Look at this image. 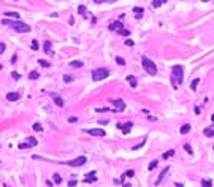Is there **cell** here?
Masks as SVG:
<instances>
[{
  "label": "cell",
  "instance_id": "1",
  "mask_svg": "<svg viewBox=\"0 0 214 187\" xmlns=\"http://www.w3.org/2000/svg\"><path fill=\"white\" fill-rule=\"evenodd\" d=\"M182 81H184V68L181 65H175L171 70V84L175 89H178V86L182 84Z\"/></svg>",
  "mask_w": 214,
  "mask_h": 187
},
{
  "label": "cell",
  "instance_id": "2",
  "mask_svg": "<svg viewBox=\"0 0 214 187\" xmlns=\"http://www.w3.org/2000/svg\"><path fill=\"white\" fill-rule=\"evenodd\" d=\"M3 26H10V27H13L16 32H19V33H27V32H30V26L29 24H24L21 22L19 19H16V21H10V19H3Z\"/></svg>",
  "mask_w": 214,
  "mask_h": 187
},
{
  "label": "cell",
  "instance_id": "3",
  "mask_svg": "<svg viewBox=\"0 0 214 187\" xmlns=\"http://www.w3.org/2000/svg\"><path fill=\"white\" fill-rule=\"evenodd\" d=\"M141 64H143V68H144L149 75H157V67H156V64L152 62V60L149 59V57H146V56H143V59H141Z\"/></svg>",
  "mask_w": 214,
  "mask_h": 187
},
{
  "label": "cell",
  "instance_id": "4",
  "mask_svg": "<svg viewBox=\"0 0 214 187\" xmlns=\"http://www.w3.org/2000/svg\"><path fill=\"white\" fill-rule=\"evenodd\" d=\"M108 75H110L108 68H95L92 71V79L94 81H102L105 78H108Z\"/></svg>",
  "mask_w": 214,
  "mask_h": 187
},
{
  "label": "cell",
  "instance_id": "5",
  "mask_svg": "<svg viewBox=\"0 0 214 187\" xmlns=\"http://www.w3.org/2000/svg\"><path fill=\"white\" fill-rule=\"evenodd\" d=\"M86 163V157L84 155H79L73 160H67V162H62V165H68V167H82Z\"/></svg>",
  "mask_w": 214,
  "mask_h": 187
},
{
  "label": "cell",
  "instance_id": "6",
  "mask_svg": "<svg viewBox=\"0 0 214 187\" xmlns=\"http://www.w3.org/2000/svg\"><path fill=\"white\" fill-rule=\"evenodd\" d=\"M37 144H38L37 138L30 136V138H27V140H26V143H21L19 148H21V149H24V148H33V146H37Z\"/></svg>",
  "mask_w": 214,
  "mask_h": 187
},
{
  "label": "cell",
  "instance_id": "7",
  "mask_svg": "<svg viewBox=\"0 0 214 187\" xmlns=\"http://www.w3.org/2000/svg\"><path fill=\"white\" fill-rule=\"evenodd\" d=\"M86 132L89 135H92V136H105L106 135V132L102 130V129H87Z\"/></svg>",
  "mask_w": 214,
  "mask_h": 187
},
{
  "label": "cell",
  "instance_id": "8",
  "mask_svg": "<svg viewBox=\"0 0 214 187\" xmlns=\"http://www.w3.org/2000/svg\"><path fill=\"white\" fill-rule=\"evenodd\" d=\"M51 97H52V100H54V103L57 105V106H63L65 103H63V98L60 97V95H59V94H56V92H51Z\"/></svg>",
  "mask_w": 214,
  "mask_h": 187
},
{
  "label": "cell",
  "instance_id": "9",
  "mask_svg": "<svg viewBox=\"0 0 214 187\" xmlns=\"http://www.w3.org/2000/svg\"><path fill=\"white\" fill-rule=\"evenodd\" d=\"M132 127H133V124H132V122H125V124H119V125H117V129H121V130L124 132V133H129Z\"/></svg>",
  "mask_w": 214,
  "mask_h": 187
},
{
  "label": "cell",
  "instance_id": "10",
  "mask_svg": "<svg viewBox=\"0 0 214 187\" xmlns=\"http://www.w3.org/2000/svg\"><path fill=\"white\" fill-rule=\"evenodd\" d=\"M95 181H97V178H95V171H91V173H87V174H86L84 182H87V184H92V182H95Z\"/></svg>",
  "mask_w": 214,
  "mask_h": 187
},
{
  "label": "cell",
  "instance_id": "11",
  "mask_svg": "<svg viewBox=\"0 0 214 187\" xmlns=\"http://www.w3.org/2000/svg\"><path fill=\"white\" fill-rule=\"evenodd\" d=\"M124 26H122V22L121 21H116V22H113V24H110V30H114V32H119Z\"/></svg>",
  "mask_w": 214,
  "mask_h": 187
},
{
  "label": "cell",
  "instance_id": "12",
  "mask_svg": "<svg viewBox=\"0 0 214 187\" xmlns=\"http://www.w3.org/2000/svg\"><path fill=\"white\" fill-rule=\"evenodd\" d=\"M19 97H21V95L17 92H8L7 94V100L8 101H16V100H19Z\"/></svg>",
  "mask_w": 214,
  "mask_h": 187
},
{
  "label": "cell",
  "instance_id": "13",
  "mask_svg": "<svg viewBox=\"0 0 214 187\" xmlns=\"http://www.w3.org/2000/svg\"><path fill=\"white\" fill-rule=\"evenodd\" d=\"M43 49H45V52L48 54V56H54V52L51 51V41H45V45H43Z\"/></svg>",
  "mask_w": 214,
  "mask_h": 187
},
{
  "label": "cell",
  "instance_id": "14",
  "mask_svg": "<svg viewBox=\"0 0 214 187\" xmlns=\"http://www.w3.org/2000/svg\"><path fill=\"white\" fill-rule=\"evenodd\" d=\"M111 103H113V105H114V106L117 108V110H119V111H122V110H125V105H124V101H122V100H113V101H111Z\"/></svg>",
  "mask_w": 214,
  "mask_h": 187
},
{
  "label": "cell",
  "instance_id": "15",
  "mask_svg": "<svg viewBox=\"0 0 214 187\" xmlns=\"http://www.w3.org/2000/svg\"><path fill=\"white\" fill-rule=\"evenodd\" d=\"M168 168H170V167H166V168H163V171H162V173H160V174H159V179L156 181V185H159V184H160V182H162V181H163V178H165V174H166V173H168Z\"/></svg>",
  "mask_w": 214,
  "mask_h": 187
},
{
  "label": "cell",
  "instance_id": "16",
  "mask_svg": "<svg viewBox=\"0 0 214 187\" xmlns=\"http://www.w3.org/2000/svg\"><path fill=\"white\" fill-rule=\"evenodd\" d=\"M203 133H205V136H208V138L214 136V127H208V129H205Z\"/></svg>",
  "mask_w": 214,
  "mask_h": 187
},
{
  "label": "cell",
  "instance_id": "17",
  "mask_svg": "<svg viewBox=\"0 0 214 187\" xmlns=\"http://www.w3.org/2000/svg\"><path fill=\"white\" fill-rule=\"evenodd\" d=\"M82 65H84V64H82L81 60H71V62H70V67H73V68H81Z\"/></svg>",
  "mask_w": 214,
  "mask_h": 187
},
{
  "label": "cell",
  "instance_id": "18",
  "mask_svg": "<svg viewBox=\"0 0 214 187\" xmlns=\"http://www.w3.org/2000/svg\"><path fill=\"white\" fill-rule=\"evenodd\" d=\"M3 16H8L11 19H19V13H17V11H10V13H5Z\"/></svg>",
  "mask_w": 214,
  "mask_h": 187
},
{
  "label": "cell",
  "instance_id": "19",
  "mask_svg": "<svg viewBox=\"0 0 214 187\" xmlns=\"http://www.w3.org/2000/svg\"><path fill=\"white\" fill-rule=\"evenodd\" d=\"M127 81H129V84H130L132 87H136V78H135V76L129 75V76H127Z\"/></svg>",
  "mask_w": 214,
  "mask_h": 187
},
{
  "label": "cell",
  "instance_id": "20",
  "mask_svg": "<svg viewBox=\"0 0 214 187\" xmlns=\"http://www.w3.org/2000/svg\"><path fill=\"white\" fill-rule=\"evenodd\" d=\"M189 132H190V125L189 124H186V125H182V127H181V135H187Z\"/></svg>",
  "mask_w": 214,
  "mask_h": 187
},
{
  "label": "cell",
  "instance_id": "21",
  "mask_svg": "<svg viewBox=\"0 0 214 187\" xmlns=\"http://www.w3.org/2000/svg\"><path fill=\"white\" fill-rule=\"evenodd\" d=\"M171 155H175V149H170V151H166L165 154H162V159H170Z\"/></svg>",
  "mask_w": 214,
  "mask_h": 187
},
{
  "label": "cell",
  "instance_id": "22",
  "mask_svg": "<svg viewBox=\"0 0 214 187\" xmlns=\"http://www.w3.org/2000/svg\"><path fill=\"white\" fill-rule=\"evenodd\" d=\"M165 2H166V0H152V7L154 8H159L160 5H163Z\"/></svg>",
  "mask_w": 214,
  "mask_h": 187
},
{
  "label": "cell",
  "instance_id": "23",
  "mask_svg": "<svg viewBox=\"0 0 214 187\" xmlns=\"http://www.w3.org/2000/svg\"><path fill=\"white\" fill-rule=\"evenodd\" d=\"M201 187H212V181L211 179H203L201 181Z\"/></svg>",
  "mask_w": 214,
  "mask_h": 187
},
{
  "label": "cell",
  "instance_id": "24",
  "mask_svg": "<svg viewBox=\"0 0 214 187\" xmlns=\"http://www.w3.org/2000/svg\"><path fill=\"white\" fill-rule=\"evenodd\" d=\"M40 75H38V71H30L29 73V79H38Z\"/></svg>",
  "mask_w": 214,
  "mask_h": 187
},
{
  "label": "cell",
  "instance_id": "25",
  "mask_svg": "<svg viewBox=\"0 0 214 187\" xmlns=\"http://www.w3.org/2000/svg\"><path fill=\"white\" fill-rule=\"evenodd\" d=\"M54 182H56V184H62V178H60V174L54 173Z\"/></svg>",
  "mask_w": 214,
  "mask_h": 187
},
{
  "label": "cell",
  "instance_id": "26",
  "mask_svg": "<svg viewBox=\"0 0 214 187\" xmlns=\"http://www.w3.org/2000/svg\"><path fill=\"white\" fill-rule=\"evenodd\" d=\"M38 64L41 65V67H51V64L48 62V60H43V59H40V60H38Z\"/></svg>",
  "mask_w": 214,
  "mask_h": 187
},
{
  "label": "cell",
  "instance_id": "27",
  "mask_svg": "<svg viewBox=\"0 0 214 187\" xmlns=\"http://www.w3.org/2000/svg\"><path fill=\"white\" fill-rule=\"evenodd\" d=\"M116 0H94V3H114Z\"/></svg>",
  "mask_w": 214,
  "mask_h": 187
},
{
  "label": "cell",
  "instance_id": "28",
  "mask_svg": "<svg viewBox=\"0 0 214 187\" xmlns=\"http://www.w3.org/2000/svg\"><path fill=\"white\" fill-rule=\"evenodd\" d=\"M78 13L79 14H86V7H84V5H79V7H78Z\"/></svg>",
  "mask_w": 214,
  "mask_h": 187
},
{
  "label": "cell",
  "instance_id": "29",
  "mask_svg": "<svg viewBox=\"0 0 214 187\" xmlns=\"http://www.w3.org/2000/svg\"><path fill=\"white\" fill-rule=\"evenodd\" d=\"M198 82H200V79H194V81H192V84H190V87H192V90H195V89H197Z\"/></svg>",
  "mask_w": 214,
  "mask_h": 187
},
{
  "label": "cell",
  "instance_id": "30",
  "mask_svg": "<svg viewBox=\"0 0 214 187\" xmlns=\"http://www.w3.org/2000/svg\"><path fill=\"white\" fill-rule=\"evenodd\" d=\"M33 130L35 132H41V130H43V127H41V124L37 122V124H33Z\"/></svg>",
  "mask_w": 214,
  "mask_h": 187
},
{
  "label": "cell",
  "instance_id": "31",
  "mask_svg": "<svg viewBox=\"0 0 214 187\" xmlns=\"http://www.w3.org/2000/svg\"><path fill=\"white\" fill-rule=\"evenodd\" d=\"M133 13H135V14H143V8H141V7H135V8H133Z\"/></svg>",
  "mask_w": 214,
  "mask_h": 187
},
{
  "label": "cell",
  "instance_id": "32",
  "mask_svg": "<svg viewBox=\"0 0 214 187\" xmlns=\"http://www.w3.org/2000/svg\"><path fill=\"white\" fill-rule=\"evenodd\" d=\"M38 48H40V45H38V41H37V40H33V41H32V49H33V51H37V49H38Z\"/></svg>",
  "mask_w": 214,
  "mask_h": 187
},
{
  "label": "cell",
  "instance_id": "33",
  "mask_svg": "<svg viewBox=\"0 0 214 187\" xmlns=\"http://www.w3.org/2000/svg\"><path fill=\"white\" fill-rule=\"evenodd\" d=\"M157 163H159V160H152L151 163H149V170H154V168L157 167Z\"/></svg>",
  "mask_w": 214,
  "mask_h": 187
},
{
  "label": "cell",
  "instance_id": "34",
  "mask_svg": "<svg viewBox=\"0 0 214 187\" xmlns=\"http://www.w3.org/2000/svg\"><path fill=\"white\" fill-rule=\"evenodd\" d=\"M116 62H117L119 65H125V60H124L122 57H116Z\"/></svg>",
  "mask_w": 214,
  "mask_h": 187
},
{
  "label": "cell",
  "instance_id": "35",
  "mask_svg": "<svg viewBox=\"0 0 214 187\" xmlns=\"http://www.w3.org/2000/svg\"><path fill=\"white\" fill-rule=\"evenodd\" d=\"M63 81H65V82H71V81H73V78H71L70 75H65V76H63Z\"/></svg>",
  "mask_w": 214,
  "mask_h": 187
},
{
  "label": "cell",
  "instance_id": "36",
  "mask_svg": "<svg viewBox=\"0 0 214 187\" xmlns=\"http://www.w3.org/2000/svg\"><path fill=\"white\" fill-rule=\"evenodd\" d=\"M5 49H7L5 43H2V41H0V54H3V52H5Z\"/></svg>",
  "mask_w": 214,
  "mask_h": 187
},
{
  "label": "cell",
  "instance_id": "37",
  "mask_svg": "<svg viewBox=\"0 0 214 187\" xmlns=\"http://www.w3.org/2000/svg\"><path fill=\"white\" fill-rule=\"evenodd\" d=\"M117 33H121V35H129L130 32H129V30H125V29H124V27H122V29H121V30H119V32H117Z\"/></svg>",
  "mask_w": 214,
  "mask_h": 187
},
{
  "label": "cell",
  "instance_id": "38",
  "mask_svg": "<svg viewBox=\"0 0 214 187\" xmlns=\"http://www.w3.org/2000/svg\"><path fill=\"white\" fill-rule=\"evenodd\" d=\"M11 76H13L14 79H19V78H21V75L17 73V71H13V73H11Z\"/></svg>",
  "mask_w": 214,
  "mask_h": 187
},
{
  "label": "cell",
  "instance_id": "39",
  "mask_svg": "<svg viewBox=\"0 0 214 187\" xmlns=\"http://www.w3.org/2000/svg\"><path fill=\"white\" fill-rule=\"evenodd\" d=\"M133 174H135V173H133V170H129V171H127L125 174H124V176H129V178H132Z\"/></svg>",
  "mask_w": 214,
  "mask_h": 187
},
{
  "label": "cell",
  "instance_id": "40",
  "mask_svg": "<svg viewBox=\"0 0 214 187\" xmlns=\"http://www.w3.org/2000/svg\"><path fill=\"white\" fill-rule=\"evenodd\" d=\"M76 184H78V181H75V179H71L70 182H68V185H70V187H75Z\"/></svg>",
  "mask_w": 214,
  "mask_h": 187
},
{
  "label": "cell",
  "instance_id": "41",
  "mask_svg": "<svg viewBox=\"0 0 214 187\" xmlns=\"http://www.w3.org/2000/svg\"><path fill=\"white\" fill-rule=\"evenodd\" d=\"M76 120H78V117H75V116H71V117H68V122H71V124H75Z\"/></svg>",
  "mask_w": 214,
  "mask_h": 187
},
{
  "label": "cell",
  "instance_id": "42",
  "mask_svg": "<svg viewBox=\"0 0 214 187\" xmlns=\"http://www.w3.org/2000/svg\"><path fill=\"white\" fill-rule=\"evenodd\" d=\"M184 149H186V151H187V152H189V154H192V148H190V146H189V144H186V146H184Z\"/></svg>",
  "mask_w": 214,
  "mask_h": 187
},
{
  "label": "cell",
  "instance_id": "43",
  "mask_svg": "<svg viewBox=\"0 0 214 187\" xmlns=\"http://www.w3.org/2000/svg\"><path fill=\"white\" fill-rule=\"evenodd\" d=\"M125 45H127V46H133V41H132V40H127Z\"/></svg>",
  "mask_w": 214,
  "mask_h": 187
},
{
  "label": "cell",
  "instance_id": "44",
  "mask_svg": "<svg viewBox=\"0 0 214 187\" xmlns=\"http://www.w3.org/2000/svg\"><path fill=\"white\" fill-rule=\"evenodd\" d=\"M211 120H212V122H214V114H212V116H211Z\"/></svg>",
  "mask_w": 214,
  "mask_h": 187
},
{
  "label": "cell",
  "instance_id": "45",
  "mask_svg": "<svg viewBox=\"0 0 214 187\" xmlns=\"http://www.w3.org/2000/svg\"><path fill=\"white\" fill-rule=\"evenodd\" d=\"M201 2H209V0H201Z\"/></svg>",
  "mask_w": 214,
  "mask_h": 187
},
{
  "label": "cell",
  "instance_id": "46",
  "mask_svg": "<svg viewBox=\"0 0 214 187\" xmlns=\"http://www.w3.org/2000/svg\"><path fill=\"white\" fill-rule=\"evenodd\" d=\"M0 70H2V65H0Z\"/></svg>",
  "mask_w": 214,
  "mask_h": 187
}]
</instances>
